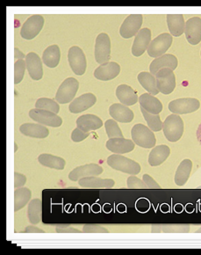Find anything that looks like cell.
Listing matches in <instances>:
<instances>
[{"label":"cell","instance_id":"cell-3","mask_svg":"<svg viewBox=\"0 0 201 255\" xmlns=\"http://www.w3.org/2000/svg\"><path fill=\"white\" fill-rule=\"evenodd\" d=\"M132 140L138 146L150 149L156 145L157 139L152 130L142 124H135L131 130Z\"/></svg>","mask_w":201,"mask_h":255},{"label":"cell","instance_id":"cell-31","mask_svg":"<svg viewBox=\"0 0 201 255\" xmlns=\"http://www.w3.org/2000/svg\"><path fill=\"white\" fill-rule=\"evenodd\" d=\"M193 168V163L190 159H184L177 169L175 174V183L178 186H184L189 180Z\"/></svg>","mask_w":201,"mask_h":255},{"label":"cell","instance_id":"cell-23","mask_svg":"<svg viewBox=\"0 0 201 255\" xmlns=\"http://www.w3.org/2000/svg\"><path fill=\"white\" fill-rule=\"evenodd\" d=\"M139 103L141 108L149 114L159 115L163 110L162 102L151 94H143L139 97Z\"/></svg>","mask_w":201,"mask_h":255},{"label":"cell","instance_id":"cell-24","mask_svg":"<svg viewBox=\"0 0 201 255\" xmlns=\"http://www.w3.org/2000/svg\"><path fill=\"white\" fill-rule=\"evenodd\" d=\"M116 96L121 104L127 107L134 105L139 101L135 91L127 85H120L117 87Z\"/></svg>","mask_w":201,"mask_h":255},{"label":"cell","instance_id":"cell-17","mask_svg":"<svg viewBox=\"0 0 201 255\" xmlns=\"http://www.w3.org/2000/svg\"><path fill=\"white\" fill-rule=\"evenodd\" d=\"M26 70L33 80H41L43 76V68L41 57L36 53L30 52L26 56Z\"/></svg>","mask_w":201,"mask_h":255},{"label":"cell","instance_id":"cell-4","mask_svg":"<svg viewBox=\"0 0 201 255\" xmlns=\"http://www.w3.org/2000/svg\"><path fill=\"white\" fill-rule=\"evenodd\" d=\"M79 87V82L74 78L65 79L56 93V102L60 104H67L72 102L78 93Z\"/></svg>","mask_w":201,"mask_h":255},{"label":"cell","instance_id":"cell-8","mask_svg":"<svg viewBox=\"0 0 201 255\" xmlns=\"http://www.w3.org/2000/svg\"><path fill=\"white\" fill-rule=\"evenodd\" d=\"M172 41H173V38L171 34L164 33L158 35L150 42L147 50L148 55L150 57H155V58L164 56L168 49L171 48Z\"/></svg>","mask_w":201,"mask_h":255},{"label":"cell","instance_id":"cell-16","mask_svg":"<svg viewBox=\"0 0 201 255\" xmlns=\"http://www.w3.org/2000/svg\"><path fill=\"white\" fill-rule=\"evenodd\" d=\"M96 102H97V98L94 94L88 93V94H83L81 96L76 98L71 102L69 110L72 114H79L94 107Z\"/></svg>","mask_w":201,"mask_h":255},{"label":"cell","instance_id":"cell-47","mask_svg":"<svg viewBox=\"0 0 201 255\" xmlns=\"http://www.w3.org/2000/svg\"><path fill=\"white\" fill-rule=\"evenodd\" d=\"M26 56L25 55L23 54L20 50H19L18 48H15L14 49V59L15 62L18 60H21V59H24Z\"/></svg>","mask_w":201,"mask_h":255},{"label":"cell","instance_id":"cell-15","mask_svg":"<svg viewBox=\"0 0 201 255\" xmlns=\"http://www.w3.org/2000/svg\"><path fill=\"white\" fill-rule=\"evenodd\" d=\"M185 34L188 42L192 45H198L201 41V19L193 17L186 22Z\"/></svg>","mask_w":201,"mask_h":255},{"label":"cell","instance_id":"cell-41","mask_svg":"<svg viewBox=\"0 0 201 255\" xmlns=\"http://www.w3.org/2000/svg\"><path fill=\"white\" fill-rule=\"evenodd\" d=\"M85 233H108L107 229L99 225H85L83 228Z\"/></svg>","mask_w":201,"mask_h":255},{"label":"cell","instance_id":"cell-39","mask_svg":"<svg viewBox=\"0 0 201 255\" xmlns=\"http://www.w3.org/2000/svg\"><path fill=\"white\" fill-rule=\"evenodd\" d=\"M26 61L24 59L18 60L15 62L14 64V84L18 85L22 81L26 72Z\"/></svg>","mask_w":201,"mask_h":255},{"label":"cell","instance_id":"cell-20","mask_svg":"<svg viewBox=\"0 0 201 255\" xmlns=\"http://www.w3.org/2000/svg\"><path fill=\"white\" fill-rule=\"evenodd\" d=\"M179 61L177 57L171 54H165L164 56L157 57L149 65V72L151 74L156 76L157 72L164 68H170L172 71H174L178 67Z\"/></svg>","mask_w":201,"mask_h":255},{"label":"cell","instance_id":"cell-43","mask_svg":"<svg viewBox=\"0 0 201 255\" xmlns=\"http://www.w3.org/2000/svg\"><path fill=\"white\" fill-rule=\"evenodd\" d=\"M142 180L144 181L147 188H149V189H160L161 188L160 185L157 183L152 177L149 176V174H144L142 176Z\"/></svg>","mask_w":201,"mask_h":255},{"label":"cell","instance_id":"cell-32","mask_svg":"<svg viewBox=\"0 0 201 255\" xmlns=\"http://www.w3.org/2000/svg\"><path fill=\"white\" fill-rule=\"evenodd\" d=\"M38 161L41 165L47 166L49 168L61 170V171L64 170L66 165V162L64 158L54 156L51 154H41L38 158Z\"/></svg>","mask_w":201,"mask_h":255},{"label":"cell","instance_id":"cell-5","mask_svg":"<svg viewBox=\"0 0 201 255\" xmlns=\"http://www.w3.org/2000/svg\"><path fill=\"white\" fill-rule=\"evenodd\" d=\"M157 89L159 93L168 95L176 88V76L170 68H164L156 74Z\"/></svg>","mask_w":201,"mask_h":255},{"label":"cell","instance_id":"cell-33","mask_svg":"<svg viewBox=\"0 0 201 255\" xmlns=\"http://www.w3.org/2000/svg\"><path fill=\"white\" fill-rule=\"evenodd\" d=\"M190 225H152L153 233H187L190 232Z\"/></svg>","mask_w":201,"mask_h":255},{"label":"cell","instance_id":"cell-18","mask_svg":"<svg viewBox=\"0 0 201 255\" xmlns=\"http://www.w3.org/2000/svg\"><path fill=\"white\" fill-rule=\"evenodd\" d=\"M120 72V66L115 62L101 64L94 71V77L101 81H109L115 79Z\"/></svg>","mask_w":201,"mask_h":255},{"label":"cell","instance_id":"cell-42","mask_svg":"<svg viewBox=\"0 0 201 255\" xmlns=\"http://www.w3.org/2000/svg\"><path fill=\"white\" fill-rule=\"evenodd\" d=\"M89 136V132L81 130L79 128H76L71 134V139L75 143H79Z\"/></svg>","mask_w":201,"mask_h":255},{"label":"cell","instance_id":"cell-36","mask_svg":"<svg viewBox=\"0 0 201 255\" xmlns=\"http://www.w3.org/2000/svg\"><path fill=\"white\" fill-rule=\"evenodd\" d=\"M141 112L147 122L148 126L153 132H158L163 129L164 123H162V121H161L160 115L149 114L142 108H141Z\"/></svg>","mask_w":201,"mask_h":255},{"label":"cell","instance_id":"cell-46","mask_svg":"<svg viewBox=\"0 0 201 255\" xmlns=\"http://www.w3.org/2000/svg\"><path fill=\"white\" fill-rule=\"evenodd\" d=\"M25 233H45L44 231H42V230L39 229L37 227H35V226H27L26 227V230H25Z\"/></svg>","mask_w":201,"mask_h":255},{"label":"cell","instance_id":"cell-13","mask_svg":"<svg viewBox=\"0 0 201 255\" xmlns=\"http://www.w3.org/2000/svg\"><path fill=\"white\" fill-rule=\"evenodd\" d=\"M151 42V31L149 28H142L139 31L132 46V54L134 56H142L148 50L149 44Z\"/></svg>","mask_w":201,"mask_h":255},{"label":"cell","instance_id":"cell-10","mask_svg":"<svg viewBox=\"0 0 201 255\" xmlns=\"http://www.w3.org/2000/svg\"><path fill=\"white\" fill-rule=\"evenodd\" d=\"M29 117L39 124L49 127L58 128L63 124V120L55 113L43 109H34L30 110Z\"/></svg>","mask_w":201,"mask_h":255},{"label":"cell","instance_id":"cell-2","mask_svg":"<svg viewBox=\"0 0 201 255\" xmlns=\"http://www.w3.org/2000/svg\"><path fill=\"white\" fill-rule=\"evenodd\" d=\"M164 135L169 142L176 143L184 134V122L179 115L172 114L164 120L163 124Z\"/></svg>","mask_w":201,"mask_h":255},{"label":"cell","instance_id":"cell-44","mask_svg":"<svg viewBox=\"0 0 201 255\" xmlns=\"http://www.w3.org/2000/svg\"><path fill=\"white\" fill-rule=\"evenodd\" d=\"M26 177L23 175L21 173H14V188H22L23 186L26 184Z\"/></svg>","mask_w":201,"mask_h":255},{"label":"cell","instance_id":"cell-37","mask_svg":"<svg viewBox=\"0 0 201 255\" xmlns=\"http://www.w3.org/2000/svg\"><path fill=\"white\" fill-rule=\"evenodd\" d=\"M35 109H43L49 112L58 114L60 111V106L54 100L48 99V98H41L37 100V102L35 103Z\"/></svg>","mask_w":201,"mask_h":255},{"label":"cell","instance_id":"cell-6","mask_svg":"<svg viewBox=\"0 0 201 255\" xmlns=\"http://www.w3.org/2000/svg\"><path fill=\"white\" fill-rule=\"evenodd\" d=\"M95 59L98 64H104L110 62L111 58V40L107 34H99L95 43Z\"/></svg>","mask_w":201,"mask_h":255},{"label":"cell","instance_id":"cell-49","mask_svg":"<svg viewBox=\"0 0 201 255\" xmlns=\"http://www.w3.org/2000/svg\"><path fill=\"white\" fill-rule=\"evenodd\" d=\"M71 226V225H56V228H60V229H65Z\"/></svg>","mask_w":201,"mask_h":255},{"label":"cell","instance_id":"cell-53","mask_svg":"<svg viewBox=\"0 0 201 255\" xmlns=\"http://www.w3.org/2000/svg\"></svg>","mask_w":201,"mask_h":255},{"label":"cell","instance_id":"cell-22","mask_svg":"<svg viewBox=\"0 0 201 255\" xmlns=\"http://www.w3.org/2000/svg\"><path fill=\"white\" fill-rule=\"evenodd\" d=\"M79 186L83 188H90V189H95V188H112L114 187V180L112 179H100L96 176L86 177L82 178L79 180Z\"/></svg>","mask_w":201,"mask_h":255},{"label":"cell","instance_id":"cell-34","mask_svg":"<svg viewBox=\"0 0 201 255\" xmlns=\"http://www.w3.org/2000/svg\"><path fill=\"white\" fill-rule=\"evenodd\" d=\"M27 217L32 225H37L42 218V203L41 200L34 199L30 202L27 209Z\"/></svg>","mask_w":201,"mask_h":255},{"label":"cell","instance_id":"cell-35","mask_svg":"<svg viewBox=\"0 0 201 255\" xmlns=\"http://www.w3.org/2000/svg\"><path fill=\"white\" fill-rule=\"evenodd\" d=\"M32 196V192L29 188H15L14 191V210L19 211L26 206Z\"/></svg>","mask_w":201,"mask_h":255},{"label":"cell","instance_id":"cell-12","mask_svg":"<svg viewBox=\"0 0 201 255\" xmlns=\"http://www.w3.org/2000/svg\"><path fill=\"white\" fill-rule=\"evenodd\" d=\"M142 20V15L140 14L127 16L119 28V34L124 39H129L135 36L139 31L141 30Z\"/></svg>","mask_w":201,"mask_h":255},{"label":"cell","instance_id":"cell-7","mask_svg":"<svg viewBox=\"0 0 201 255\" xmlns=\"http://www.w3.org/2000/svg\"><path fill=\"white\" fill-rule=\"evenodd\" d=\"M168 108L172 114L187 115L197 111L201 108V102L194 98H183L170 102Z\"/></svg>","mask_w":201,"mask_h":255},{"label":"cell","instance_id":"cell-14","mask_svg":"<svg viewBox=\"0 0 201 255\" xmlns=\"http://www.w3.org/2000/svg\"><path fill=\"white\" fill-rule=\"evenodd\" d=\"M103 172L104 170L100 165L97 164H88L73 169L69 174V179L72 181H78L86 177L99 176Z\"/></svg>","mask_w":201,"mask_h":255},{"label":"cell","instance_id":"cell-1","mask_svg":"<svg viewBox=\"0 0 201 255\" xmlns=\"http://www.w3.org/2000/svg\"><path fill=\"white\" fill-rule=\"evenodd\" d=\"M107 164L113 170L130 175H136L142 171L139 163L132 160L130 158L121 156L120 154H112L109 156L107 158Z\"/></svg>","mask_w":201,"mask_h":255},{"label":"cell","instance_id":"cell-26","mask_svg":"<svg viewBox=\"0 0 201 255\" xmlns=\"http://www.w3.org/2000/svg\"><path fill=\"white\" fill-rule=\"evenodd\" d=\"M19 131L24 135L34 138H46L49 135V128L42 126L41 124H22L19 128Z\"/></svg>","mask_w":201,"mask_h":255},{"label":"cell","instance_id":"cell-30","mask_svg":"<svg viewBox=\"0 0 201 255\" xmlns=\"http://www.w3.org/2000/svg\"><path fill=\"white\" fill-rule=\"evenodd\" d=\"M61 52L57 45H51L45 49L42 55L43 64L49 68H56L59 64Z\"/></svg>","mask_w":201,"mask_h":255},{"label":"cell","instance_id":"cell-9","mask_svg":"<svg viewBox=\"0 0 201 255\" xmlns=\"http://www.w3.org/2000/svg\"><path fill=\"white\" fill-rule=\"evenodd\" d=\"M68 60L72 72L76 75L82 76L86 73L87 62L82 49L78 46L71 47L68 53Z\"/></svg>","mask_w":201,"mask_h":255},{"label":"cell","instance_id":"cell-29","mask_svg":"<svg viewBox=\"0 0 201 255\" xmlns=\"http://www.w3.org/2000/svg\"><path fill=\"white\" fill-rule=\"evenodd\" d=\"M138 81L144 89L153 96L159 94L157 89L156 77L150 72H142L138 75Z\"/></svg>","mask_w":201,"mask_h":255},{"label":"cell","instance_id":"cell-51","mask_svg":"<svg viewBox=\"0 0 201 255\" xmlns=\"http://www.w3.org/2000/svg\"><path fill=\"white\" fill-rule=\"evenodd\" d=\"M17 150V144H15V151Z\"/></svg>","mask_w":201,"mask_h":255},{"label":"cell","instance_id":"cell-40","mask_svg":"<svg viewBox=\"0 0 201 255\" xmlns=\"http://www.w3.org/2000/svg\"><path fill=\"white\" fill-rule=\"evenodd\" d=\"M127 188L130 189H145L147 188L144 181L140 179H138L135 175H131L127 179Z\"/></svg>","mask_w":201,"mask_h":255},{"label":"cell","instance_id":"cell-45","mask_svg":"<svg viewBox=\"0 0 201 255\" xmlns=\"http://www.w3.org/2000/svg\"><path fill=\"white\" fill-rule=\"evenodd\" d=\"M56 232L58 233H82L81 231L79 230L74 229V228H65V229H60V228H56Z\"/></svg>","mask_w":201,"mask_h":255},{"label":"cell","instance_id":"cell-50","mask_svg":"<svg viewBox=\"0 0 201 255\" xmlns=\"http://www.w3.org/2000/svg\"><path fill=\"white\" fill-rule=\"evenodd\" d=\"M196 233H201V227L200 228V229L196 231Z\"/></svg>","mask_w":201,"mask_h":255},{"label":"cell","instance_id":"cell-38","mask_svg":"<svg viewBox=\"0 0 201 255\" xmlns=\"http://www.w3.org/2000/svg\"><path fill=\"white\" fill-rule=\"evenodd\" d=\"M104 128H105V131H106L109 139L124 137L122 132L120 130L119 125H118L116 121H106L105 124H104Z\"/></svg>","mask_w":201,"mask_h":255},{"label":"cell","instance_id":"cell-21","mask_svg":"<svg viewBox=\"0 0 201 255\" xmlns=\"http://www.w3.org/2000/svg\"><path fill=\"white\" fill-rule=\"evenodd\" d=\"M134 144L133 140L124 137L111 138L106 142V148L115 154H125L134 150Z\"/></svg>","mask_w":201,"mask_h":255},{"label":"cell","instance_id":"cell-25","mask_svg":"<svg viewBox=\"0 0 201 255\" xmlns=\"http://www.w3.org/2000/svg\"><path fill=\"white\" fill-rule=\"evenodd\" d=\"M77 126L83 131H94L100 128L103 126V123L97 116L85 115L77 120Z\"/></svg>","mask_w":201,"mask_h":255},{"label":"cell","instance_id":"cell-48","mask_svg":"<svg viewBox=\"0 0 201 255\" xmlns=\"http://www.w3.org/2000/svg\"><path fill=\"white\" fill-rule=\"evenodd\" d=\"M197 138L198 141H199L200 143L201 144V124H200V126H199V128H198Z\"/></svg>","mask_w":201,"mask_h":255},{"label":"cell","instance_id":"cell-19","mask_svg":"<svg viewBox=\"0 0 201 255\" xmlns=\"http://www.w3.org/2000/svg\"><path fill=\"white\" fill-rule=\"evenodd\" d=\"M109 114L113 120L121 124H129L134 120V112L128 107L121 103L112 104L109 108Z\"/></svg>","mask_w":201,"mask_h":255},{"label":"cell","instance_id":"cell-27","mask_svg":"<svg viewBox=\"0 0 201 255\" xmlns=\"http://www.w3.org/2000/svg\"><path fill=\"white\" fill-rule=\"evenodd\" d=\"M171 150L167 145H158L150 151L149 156V164L151 166H157L164 163L170 156Z\"/></svg>","mask_w":201,"mask_h":255},{"label":"cell","instance_id":"cell-52","mask_svg":"<svg viewBox=\"0 0 201 255\" xmlns=\"http://www.w3.org/2000/svg\"><path fill=\"white\" fill-rule=\"evenodd\" d=\"M197 188L198 189H201V186H199Z\"/></svg>","mask_w":201,"mask_h":255},{"label":"cell","instance_id":"cell-11","mask_svg":"<svg viewBox=\"0 0 201 255\" xmlns=\"http://www.w3.org/2000/svg\"><path fill=\"white\" fill-rule=\"evenodd\" d=\"M44 26V18L41 15H33L26 19L23 24L20 35L23 39L32 40L40 34L42 27Z\"/></svg>","mask_w":201,"mask_h":255},{"label":"cell","instance_id":"cell-28","mask_svg":"<svg viewBox=\"0 0 201 255\" xmlns=\"http://www.w3.org/2000/svg\"><path fill=\"white\" fill-rule=\"evenodd\" d=\"M167 24L169 30L173 36L179 37L185 33L186 22L184 19V16L181 14H177V15L169 14L167 15Z\"/></svg>","mask_w":201,"mask_h":255}]
</instances>
